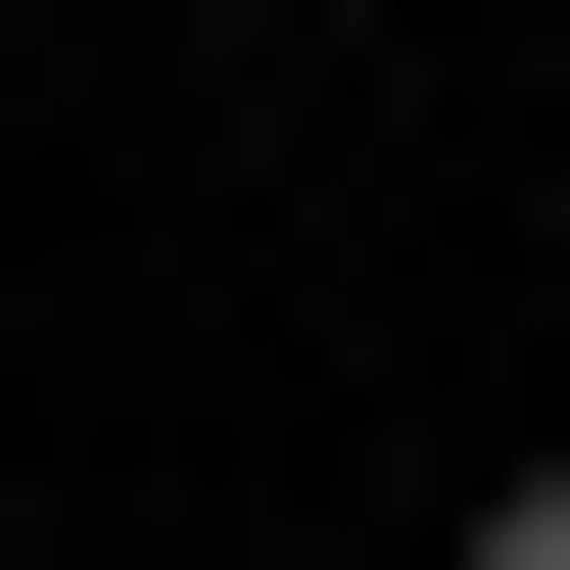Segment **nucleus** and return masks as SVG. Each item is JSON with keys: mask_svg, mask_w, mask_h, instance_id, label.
I'll return each instance as SVG.
<instances>
[{"mask_svg": "<svg viewBox=\"0 0 570 570\" xmlns=\"http://www.w3.org/2000/svg\"><path fill=\"white\" fill-rule=\"evenodd\" d=\"M428 570H570V475H475V523H428Z\"/></svg>", "mask_w": 570, "mask_h": 570, "instance_id": "obj_1", "label": "nucleus"}, {"mask_svg": "<svg viewBox=\"0 0 570 570\" xmlns=\"http://www.w3.org/2000/svg\"><path fill=\"white\" fill-rule=\"evenodd\" d=\"M190 48H285V0H190Z\"/></svg>", "mask_w": 570, "mask_h": 570, "instance_id": "obj_2", "label": "nucleus"}]
</instances>
